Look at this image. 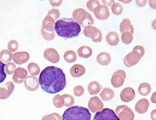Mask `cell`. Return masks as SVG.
<instances>
[{
  "label": "cell",
  "instance_id": "obj_2",
  "mask_svg": "<svg viewBox=\"0 0 156 120\" xmlns=\"http://www.w3.org/2000/svg\"><path fill=\"white\" fill-rule=\"evenodd\" d=\"M55 30L61 37L71 38L78 36L81 31V26L73 19L62 18L55 22Z\"/></svg>",
  "mask_w": 156,
  "mask_h": 120
},
{
  "label": "cell",
  "instance_id": "obj_41",
  "mask_svg": "<svg viewBox=\"0 0 156 120\" xmlns=\"http://www.w3.org/2000/svg\"><path fill=\"white\" fill-rule=\"evenodd\" d=\"M74 95L77 97H81L84 94V89L81 85L76 86L73 89Z\"/></svg>",
  "mask_w": 156,
  "mask_h": 120
},
{
  "label": "cell",
  "instance_id": "obj_47",
  "mask_svg": "<svg viewBox=\"0 0 156 120\" xmlns=\"http://www.w3.org/2000/svg\"><path fill=\"white\" fill-rule=\"evenodd\" d=\"M156 110H153L151 113V117L152 120H156Z\"/></svg>",
  "mask_w": 156,
  "mask_h": 120
},
{
  "label": "cell",
  "instance_id": "obj_38",
  "mask_svg": "<svg viewBox=\"0 0 156 120\" xmlns=\"http://www.w3.org/2000/svg\"><path fill=\"white\" fill-rule=\"evenodd\" d=\"M100 5H101V3L100 1L98 0L88 1L86 3V6L88 9L92 12H94V9Z\"/></svg>",
  "mask_w": 156,
  "mask_h": 120
},
{
  "label": "cell",
  "instance_id": "obj_19",
  "mask_svg": "<svg viewBox=\"0 0 156 120\" xmlns=\"http://www.w3.org/2000/svg\"><path fill=\"white\" fill-rule=\"evenodd\" d=\"M69 72L73 77L78 78L84 75L86 72V68L82 65L76 64L70 68Z\"/></svg>",
  "mask_w": 156,
  "mask_h": 120
},
{
  "label": "cell",
  "instance_id": "obj_9",
  "mask_svg": "<svg viewBox=\"0 0 156 120\" xmlns=\"http://www.w3.org/2000/svg\"><path fill=\"white\" fill-rule=\"evenodd\" d=\"M141 58L142 57L140 54L132 50L130 53L126 55L125 58H123V62L126 66L130 67L137 64Z\"/></svg>",
  "mask_w": 156,
  "mask_h": 120
},
{
  "label": "cell",
  "instance_id": "obj_43",
  "mask_svg": "<svg viewBox=\"0 0 156 120\" xmlns=\"http://www.w3.org/2000/svg\"><path fill=\"white\" fill-rule=\"evenodd\" d=\"M133 51H134L136 52H138V54L140 55L141 57H142L145 54V49L144 48V46H140V45H136L133 48Z\"/></svg>",
  "mask_w": 156,
  "mask_h": 120
},
{
  "label": "cell",
  "instance_id": "obj_46",
  "mask_svg": "<svg viewBox=\"0 0 156 120\" xmlns=\"http://www.w3.org/2000/svg\"><path fill=\"white\" fill-rule=\"evenodd\" d=\"M102 2L103 3V5L106 6H111L113 5V3H115V2L113 0H111V1H105L103 0L102 1Z\"/></svg>",
  "mask_w": 156,
  "mask_h": 120
},
{
  "label": "cell",
  "instance_id": "obj_23",
  "mask_svg": "<svg viewBox=\"0 0 156 120\" xmlns=\"http://www.w3.org/2000/svg\"><path fill=\"white\" fill-rule=\"evenodd\" d=\"M106 41L107 43L112 46H115L119 44V37L117 32H109L106 35Z\"/></svg>",
  "mask_w": 156,
  "mask_h": 120
},
{
  "label": "cell",
  "instance_id": "obj_16",
  "mask_svg": "<svg viewBox=\"0 0 156 120\" xmlns=\"http://www.w3.org/2000/svg\"><path fill=\"white\" fill-rule=\"evenodd\" d=\"M136 97V92L133 88L127 87L123 89L120 94V97L122 101L128 102L132 101Z\"/></svg>",
  "mask_w": 156,
  "mask_h": 120
},
{
  "label": "cell",
  "instance_id": "obj_13",
  "mask_svg": "<svg viewBox=\"0 0 156 120\" xmlns=\"http://www.w3.org/2000/svg\"><path fill=\"white\" fill-rule=\"evenodd\" d=\"M15 86L11 81L7 82L4 85L0 86V100L9 98L14 91Z\"/></svg>",
  "mask_w": 156,
  "mask_h": 120
},
{
  "label": "cell",
  "instance_id": "obj_50",
  "mask_svg": "<svg viewBox=\"0 0 156 120\" xmlns=\"http://www.w3.org/2000/svg\"><path fill=\"white\" fill-rule=\"evenodd\" d=\"M120 1H121V2H123V3H129V2H131L132 1L131 0H129V1H128V0H127V1H124V0H121Z\"/></svg>",
  "mask_w": 156,
  "mask_h": 120
},
{
  "label": "cell",
  "instance_id": "obj_8",
  "mask_svg": "<svg viewBox=\"0 0 156 120\" xmlns=\"http://www.w3.org/2000/svg\"><path fill=\"white\" fill-rule=\"evenodd\" d=\"M126 78V73L124 70H118L113 73L111 82L115 88H119L123 86Z\"/></svg>",
  "mask_w": 156,
  "mask_h": 120
},
{
  "label": "cell",
  "instance_id": "obj_17",
  "mask_svg": "<svg viewBox=\"0 0 156 120\" xmlns=\"http://www.w3.org/2000/svg\"><path fill=\"white\" fill-rule=\"evenodd\" d=\"M30 58V54L26 51H19L13 55L12 60L15 63L22 65L28 61Z\"/></svg>",
  "mask_w": 156,
  "mask_h": 120
},
{
  "label": "cell",
  "instance_id": "obj_25",
  "mask_svg": "<svg viewBox=\"0 0 156 120\" xmlns=\"http://www.w3.org/2000/svg\"><path fill=\"white\" fill-rule=\"evenodd\" d=\"M92 52L93 51L92 48L86 45L82 46L80 48H78L77 50L78 56L83 58H87L90 57L92 55Z\"/></svg>",
  "mask_w": 156,
  "mask_h": 120
},
{
  "label": "cell",
  "instance_id": "obj_14",
  "mask_svg": "<svg viewBox=\"0 0 156 120\" xmlns=\"http://www.w3.org/2000/svg\"><path fill=\"white\" fill-rule=\"evenodd\" d=\"M94 14L98 19L101 20L108 19L110 16V12L108 7L105 5H100L96 7L94 11Z\"/></svg>",
  "mask_w": 156,
  "mask_h": 120
},
{
  "label": "cell",
  "instance_id": "obj_12",
  "mask_svg": "<svg viewBox=\"0 0 156 120\" xmlns=\"http://www.w3.org/2000/svg\"><path fill=\"white\" fill-rule=\"evenodd\" d=\"M26 89L30 91H34L40 86L39 79L36 76H28L26 77L24 81Z\"/></svg>",
  "mask_w": 156,
  "mask_h": 120
},
{
  "label": "cell",
  "instance_id": "obj_15",
  "mask_svg": "<svg viewBox=\"0 0 156 120\" xmlns=\"http://www.w3.org/2000/svg\"><path fill=\"white\" fill-rule=\"evenodd\" d=\"M27 71L24 68L19 67L16 69L12 76L13 82L16 83H21L24 82L25 79L27 76Z\"/></svg>",
  "mask_w": 156,
  "mask_h": 120
},
{
  "label": "cell",
  "instance_id": "obj_3",
  "mask_svg": "<svg viewBox=\"0 0 156 120\" xmlns=\"http://www.w3.org/2000/svg\"><path fill=\"white\" fill-rule=\"evenodd\" d=\"M62 120H91V114L87 108L75 106L69 108L63 114Z\"/></svg>",
  "mask_w": 156,
  "mask_h": 120
},
{
  "label": "cell",
  "instance_id": "obj_34",
  "mask_svg": "<svg viewBox=\"0 0 156 120\" xmlns=\"http://www.w3.org/2000/svg\"><path fill=\"white\" fill-rule=\"evenodd\" d=\"M53 104L57 108H62L64 106V100L62 96L59 95H55L53 98Z\"/></svg>",
  "mask_w": 156,
  "mask_h": 120
},
{
  "label": "cell",
  "instance_id": "obj_24",
  "mask_svg": "<svg viewBox=\"0 0 156 120\" xmlns=\"http://www.w3.org/2000/svg\"><path fill=\"white\" fill-rule=\"evenodd\" d=\"M100 96L103 101H109L114 97L115 91L113 89L109 87H105L101 92Z\"/></svg>",
  "mask_w": 156,
  "mask_h": 120
},
{
  "label": "cell",
  "instance_id": "obj_20",
  "mask_svg": "<svg viewBox=\"0 0 156 120\" xmlns=\"http://www.w3.org/2000/svg\"><path fill=\"white\" fill-rule=\"evenodd\" d=\"M111 56L107 52H102L98 54L97 56V62L102 66L108 65L111 61Z\"/></svg>",
  "mask_w": 156,
  "mask_h": 120
},
{
  "label": "cell",
  "instance_id": "obj_44",
  "mask_svg": "<svg viewBox=\"0 0 156 120\" xmlns=\"http://www.w3.org/2000/svg\"><path fill=\"white\" fill-rule=\"evenodd\" d=\"M49 2H50V4L51 5V6H59L62 3V1H61V0H60V1L51 0Z\"/></svg>",
  "mask_w": 156,
  "mask_h": 120
},
{
  "label": "cell",
  "instance_id": "obj_39",
  "mask_svg": "<svg viewBox=\"0 0 156 120\" xmlns=\"http://www.w3.org/2000/svg\"><path fill=\"white\" fill-rule=\"evenodd\" d=\"M42 120H62V116L56 112H53L52 114L44 115Z\"/></svg>",
  "mask_w": 156,
  "mask_h": 120
},
{
  "label": "cell",
  "instance_id": "obj_21",
  "mask_svg": "<svg viewBox=\"0 0 156 120\" xmlns=\"http://www.w3.org/2000/svg\"><path fill=\"white\" fill-rule=\"evenodd\" d=\"M119 29L122 34L127 31L129 32L132 35L134 33V27L132 24L131 20L127 18L124 19L122 20L119 26Z\"/></svg>",
  "mask_w": 156,
  "mask_h": 120
},
{
  "label": "cell",
  "instance_id": "obj_35",
  "mask_svg": "<svg viewBox=\"0 0 156 120\" xmlns=\"http://www.w3.org/2000/svg\"><path fill=\"white\" fill-rule=\"evenodd\" d=\"M133 39V35L129 32H125L122 33L121 36V40L123 44H131Z\"/></svg>",
  "mask_w": 156,
  "mask_h": 120
},
{
  "label": "cell",
  "instance_id": "obj_28",
  "mask_svg": "<svg viewBox=\"0 0 156 120\" xmlns=\"http://www.w3.org/2000/svg\"><path fill=\"white\" fill-rule=\"evenodd\" d=\"M138 91L140 95L146 96L150 94L151 91V86L147 82L141 83L138 87Z\"/></svg>",
  "mask_w": 156,
  "mask_h": 120
},
{
  "label": "cell",
  "instance_id": "obj_27",
  "mask_svg": "<svg viewBox=\"0 0 156 120\" xmlns=\"http://www.w3.org/2000/svg\"><path fill=\"white\" fill-rule=\"evenodd\" d=\"M12 56V54L8 50H3L0 52V61L4 64L10 62Z\"/></svg>",
  "mask_w": 156,
  "mask_h": 120
},
{
  "label": "cell",
  "instance_id": "obj_33",
  "mask_svg": "<svg viewBox=\"0 0 156 120\" xmlns=\"http://www.w3.org/2000/svg\"><path fill=\"white\" fill-rule=\"evenodd\" d=\"M111 10L113 14L115 15H119L122 14L123 11V6L119 2H115L111 6Z\"/></svg>",
  "mask_w": 156,
  "mask_h": 120
},
{
  "label": "cell",
  "instance_id": "obj_1",
  "mask_svg": "<svg viewBox=\"0 0 156 120\" xmlns=\"http://www.w3.org/2000/svg\"><path fill=\"white\" fill-rule=\"evenodd\" d=\"M39 82L44 91L55 94L66 87V75L61 69L49 66L41 71Z\"/></svg>",
  "mask_w": 156,
  "mask_h": 120
},
{
  "label": "cell",
  "instance_id": "obj_4",
  "mask_svg": "<svg viewBox=\"0 0 156 120\" xmlns=\"http://www.w3.org/2000/svg\"><path fill=\"white\" fill-rule=\"evenodd\" d=\"M73 19L78 22L83 27L92 26L94 23V18L90 13L83 8H78L72 12Z\"/></svg>",
  "mask_w": 156,
  "mask_h": 120
},
{
  "label": "cell",
  "instance_id": "obj_29",
  "mask_svg": "<svg viewBox=\"0 0 156 120\" xmlns=\"http://www.w3.org/2000/svg\"><path fill=\"white\" fill-rule=\"evenodd\" d=\"M63 57L67 63H73L77 60V55L74 51L67 50L65 52Z\"/></svg>",
  "mask_w": 156,
  "mask_h": 120
},
{
  "label": "cell",
  "instance_id": "obj_49",
  "mask_svg": "<svg viewBox=\"0 0 156 120\" xmlns=\"http://www.w3.org/2000/svg\"><path fill=\"white\" fill-rule=\"evenodd\" d=\"M151 101L153 102V104H156V92H153V94L151 96Z\"/></svg>",
  "mask_w": 156,
  "mask_h": 120
},
{
  "label": "cell",
  "instance_id": "obj_45",
  "mask_svg": "<svg viewBox=\"0 0 156 120\" xmlns=\"http://www.w3.org/2000/svg\"><path fill=\"white\" fill-rule=\"evenodd\" d=\"M136 4L138 6L144 7L147 4V1H146V0H144V1L137 0V1H136Z\"/></svg>",
  "mask_w": 156,
  "mask_h": 120
},
{
  "label": "cell",
  "instance_id": "obj_7",
  "mask_svg": "<svg viewBox=\"0 0 156 120\" xmlns=\"http://www.w3.org/2000/svg\"><path fill=\"white\" fill-rule=\"evenodd\" d=\"M92 120H119L115 111L109 108H104L97 112Z\"/></svg>",
  "mask_w": 156,
  "mask_h": 120
},
{
  "label": "cell",
  "instance_id": "obj_10",
  "mask_svg": "<svg viewBox=\"0 0 156 120\" xmlns=\"http://www.w3.org/2000/svg\"><path fill=\"white\" fill-rule=\"evenodd\" d=\"M88 106L89 110L92 113H97L103 109V103L101 100L97 96L91 97L88 102Z\"/></svg>",
  "mask_w": 156,
  "mask_h": 120
},
{
  "label": "cell",
  "instance_id": "obj_26",
  "mask_svg": "<svg viewBox=\"0 0 156 120\" xmlns=\"http://www.w3.org/2000/svg\"><path fill=\"white\" fill-rule=\"evenodd\" d=\"M102 89L100 83L96 81L90 82L88 86V91L91 95H97Z\"/></svg>",
  "mask_w": 156,
  "mask_h": 120
},
{
  "label": "cell",
  "instance_id": "obj_42",
  "mask_svg": "<svg viewBox=\"0 0 156 120\" xmlns=\"http://www.w3.org/2000/svg\"><path fill=\"white\" fill-rule=\"evenodd\" d=\"M5 66V65L0 61V83H2L6 78V73L4 70Z\"/></svg>",
  "mask_w": 156,
  "mask_h": 120
},
{
  "label": "cell",
  "instance_id": "obj_11",
  "mask_svg": "<svg viewBox=\"0 0 156 120\" xmlns=\"http://www.w3.org/2000/svg\"><path fill=\"white\" fill-rule=\"evenodd\" d=\"M44 56L46 60L51 63H58L60 60L59 54L54 48H47L44 51Z\"/></svg>",
  "mask_w": 156,
  "mask_h": 120
},
{
  "label": "cell",
  "instance_id": "obj_32",
  "mask_svg": "<svg viewBox=\"0 0 156 120\" xmlns=\"http://www.w3.org/2000/svg\"><path fill=\"white\" fill-rule=\"evenodd\" d=\"M41 35L42 36V37L46 41H52L56 36L55 32L47 31L42 28H41Z\"/></svg>",
  "mask_w": 156,
  "mask_h": 120
},
{
  "label": "cell",
  "instance_id": "obj_18",
  "mask_svg": "<svg viewBox=\"0 0 156 120\" xmlns=\"http://www.w3.org/2000/svg\"><path fill=\"white\" fill-rule=\"evenodd\" d=\"M150 107V102L147 98H142L135 105V110L138 114H144L147 112Z\"/></svg>",
  "mask_w": 156,
  "mask_h": 120
},
{
  "label": "cell",
  "instance_id": "obj_22",
  "mask_svg": "<svg viewBox=\"0 0 156 120\" xmlns=\"http://www.w3.org/2000/svg\"><path fill=\"white\" fill-rule=\"evenodd\" d=\"M55 21L50 16H46L42 21V28L47 31L53 32L55 30Z\"/></svg>",
  "mask_w": 156,
  "mask_h": 120
},
{
  "label": "cell",
  "instance_id": "obj_5",
  "mask_svg": "<svg viewBox=\"0 0 156 120\" xmlns=\"http://www.w3.org/2000/svg\"><path fill=\"white\" fill-rule=\"evenodd\" d=\"M115 112L119 120H134V112L127 105L122 104L117 106Z\"/></svg>",
  "mask_w": 156,
  "mask_h": 120
},
{
  "label": "cell",
  "instance_id": "obj_40",
  "mask_svg": "<svg viewBox=\"0 0 156 120\" xmlns=\"http://www.w3.org/2000/svg\"><path fill=\"white\" fill-rule=\"evenodd\" d=\"M47 16L52 17L55 21H57L60 16V11L58 9H52L48 11Z\"/></svg>",
  "mask_w": 156,
  "mask_h": 120
},
{
  "label": "cell",
  "instance_id": "obj_6",
  "mask_svg": "<svg viewBox=\"0 0 156 120\" xmlns=\"http://www.w3.org/2000/svg\"><path fill=\"white\" fill-rule=\"evenodd\" d=\"M83 34L86 37L91 38L96 43H99L102 40V34L101 30L94 26H88L84 27Z\"/></svg>",
  "mask_w": 156,
  "mask_h": 120
},
{
  "label": "cell",
  "instance_id": "obj_30",
  "mask_svg": "<svg viewBox=\"0 0 156 120\" xmlns=\"http://www.w3.org/2000/svg\"><path fill=\"white\" fill-rule=\"evenodd\" d=\"M27 69L28 72L32 76H37L40 73V67L37 63L34 62L29 63Z\"/></svg>",
  "mask_w": 156,
  "mask_h": 120
},
{
  "label": "cell",
  "instance_id": "obj_48",
  "mask_svg": "<svg viewBox=\"0 0 156 120\" xmlns=\"http://www.w3.org/2000/svg\"><path fill=\"white\" fill-rule=\"evenodd\" d=\"M149 3H150L151 7H152L153 9H156V1H150Z\"/></svg>",
  "mask_w": 156,
  "mask_h": 120
},
{
  "label": "cell",
  "instance_id": "obj_37",
  "mask_svg": "<svg viewBox=\"0 0 156 120\" xmlns=\"http://www.w3.org/2000/svg\"><path fill=\"white\" fill-rule=\"evenodd\" d=\"M18 48H19V43L16 40H11L8 42L7 49L11 53L15 52V51L17 50Z\"/></svg>",
  "mask_w": 156,
  "mask_h": 120
},
{
  "label": "cell",
  "instance_id": "obj_31",
  "mask_svg": "<svg viewBox=\"0 0 156 120\" xmlns=\"http://www.w3.org/2000/svg\"><path fill=\"white\" fill-rule=\"evenodd\" d=\"M64 100V106L67 108H71L75 104V98L72 95L69 94H63L62 95Z\"/></svg>",
  "mask_w": 156,
  "mask_h": 120
},
{
  "label": "cell",
  "instance_id": "obj_36",
  "mask_svg": "<svg viewBox=\"0 0 156 120\" xmlns=\"http://www.w3.org/2000/svg\"><path fill=\"white\" fill-rule=\"evenodd\" d=\"M16 69H17V67H16V64L13 62H10L5 65L4 70L6 74L12 75L15 72Z\"/></svg>",
  "mask_w": 156,
  "mask_h": 120
}]
</instances>
